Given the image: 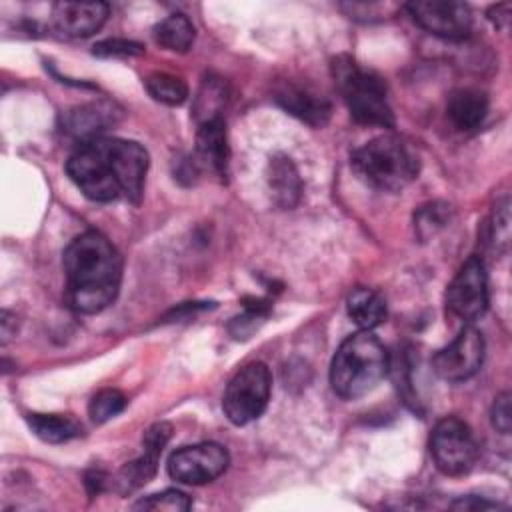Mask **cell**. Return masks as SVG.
<instances>
[{"label": "cell", "mask_w": 512, "mask_h": 512, "mask_svg": "<svg viewBox=\"0 0 512 512\" xmlns=\"http://www.w3.org/2000/svg\"><path fill=\"white\" fill-rule=\"evenodd\" d=\"M228 140H226V124L222 116L204 120L196 130V154L194 160L198 168L208 170L220 180L228 174Z\"/></svg>", "instance_id": "obj_14"}, {"label": "cell", "mask_w": 512, "mask_h": 512, "mask_svg": "<svg viewBox=\"0 0 512 512\" xmlns=\"http://www.w3.org/2000/svg\"><path fill=\"white\" fill-rule=\"evenodd\" d=\"M488 240L498 252H506L508 240H510V202L508 196L496 202V208L492 212V224Z\"/></svg>", "instance_id": "obj_27"}, {"label": "cell", "mask_w": 512, "mask_h": 512, "mask_svg": "<svg viewBox=\"0 0 512 512\" xmlns=\"http://www.w3.org/2000/svg\"><path fill=\"white\" fill-rule=\"evenodd\" d=\"M452 508H458V510H490V508H498L496 502H488V500H478L474 496H466V498H460L456 502H452Z\"/></svg>", "instance_id": "obj_31"}, {"label": "cell", "mask_w": 512, "mask_h": 512, "mask_svg": "<svg viewBox=\"0 0 512 512\" xmlns=\"http://www.w3.org/2000/svg\"><path fill=\"white\" fill-rule=\"evenodd\" d=\"M510 400H512L510 392H502L494 398V404H492V426L502 434H510V430H512Z\"/></svg>", "instance_id": "obj_29"}, {"label": "cell", "mask_w": 512, "mask_h": 512, "mask_svg": "<svg viewBox=\"0 0 512 512\" xmlns=\"http://www.w3.org/2000/svg\"><path fill=\"white\" fill-rule=\"evenodd\" d=\"M350 162L362 182L382 192L402 190L420 170V160L412 146L392 134L372 138L354 150Z\"/></svg>", "instance_id": "obj_3"}, {"label": "cell", "mask_w": 512, "mask_h": 512, "mask_svg": "<svg viewBox=\"0 0 512 512\" xmlns=\"http://www.w3.org/2000/svg\"><path fill=\"white\" fill-rule=\"evenodd\" d=\"M488 308V276L480 256H470L446 290V310L452 318L470 324Z\"/></svg>", "instance_id": "obj_8"}, {"label": "cell", "mask_w": 512, "mask_h": 512, "mask_svg": "<svg viewBox=\"0 0 512 512\" xmlns=\"http://www.w3.org/2000/svg\"><path fill=\"white\" fill-rule=\"evenodd\" d=\"M12 320H16L8 310L2 312V342L6 344L12 334H16V326L12 328Z\"/></svg>", "instance_id": "obj_34"}, {"label": "cell", "mask_w": 512, "mask_h": 512, "mask_svg": "<svg viewBox=\"0 0 512 512\" xmlns=\"http://www.w3.org/2000/svg\"><path fill=\"white\" fill-rule=\"evenodd\" d=\"M330 66L336 88L358 124L394 128L386 84L376 72L362 68L348 54H338Z\"/></svg>", "instance_id": "obj_4"}, {"label": "cell", "mask_w": 512, "mask_h": 512, "mask_svg": "<svg viewBox=\"0 0 512 512\" xmlns=\"http://www.w3.org/2000/svg\"><path fill=\"white\" fill-rule=\"evenodd\" d=\"M108 18L104 2H56L52 6V26L68 38H86L102 28Z\"/></svg>", "instance_id": "obj_13"}, {"label": "cell", "mask_w": 512, "mask_h": 512, "mask_svg": "<svg viewBox=\"0 0 512 512\" xmlns=\"http://www.w3.org/2000/svg\"><path fill=\"white\" fill-rule=\"evenodd\" d=\"M106 486V474L100 472V470H90L86 474V488L88 492L94 496V494H100Z\"/></svg>", "instance_id": "obj_32"}, {"label": "cell", "mask_w": 512, "mask_h": 512, "mask_svg": "<svg viewBox=\"0 0 512 512\" xmlns=\"http://www.w3.org/2000/svg\"><path fill=\"white\" fill-rule=\"evenodd\" d=\"M484 360V338L480 330L466 324L458 332V336L436 352L432 358L434 372L448 380V382H460L470 376H474Z\"/></svg>", "instance_id": "obj_11"}, {"label": "cell", "mask_w": 512, "mask_h": 512, "mask_svg": "<svg viewBox=\"0 0 512 512\" xmlns=\"http://www.w3.org/2000/svg\"><path fill=\"white\" fill-rule=\"evenodd\" d=\"M430 454L442 474L464 476L478 460V442L464 420L446 416L432 428Z\"/></svg>", "instance_id": "obj_7"}, {"label": "cell", "mask_w": 512, "mask_h": 512, "mask_svg": "<svg viewBox=\"0 0 512 512\" xmlns=\"http://www.w3.org/2000/svg\"><path fill=\"white\" fill-rule=\"evenodd\" d=\"M148 94L166 106H180L188 98V86L180 76L168 72H150L144 78Z\"/></svg>", "instance_id": "obj_23"}, {"label": "cell", "mask_w": 512, "mask_h": 512, "mask_svg": "<svg viewBox=\"0 0 512 512\" xmlns=\"http://www.w3.org/2000/svg\"><path fill=\"white\" fill-rule=\"evenodd\" d=\"M62 264L70 308L96 314L114 302L122 282V258L104 234L88 230L76 236L66 246Z\"/></svg>", "instance_id": "obj_1"}, {"label": "cell", "mask_w": 512, "mask_h": 512, "mask_svg": "<svg viewBox=\"0 0 512 512\" xmlns=\"http://www.w3.org/2000/svg\"><path fill=\"white\" fill-rule=\"evenodd\" d=\"M192 500L180 490H164L158 494H150L134 504L136 510H166V512H180L188 510Z\"/></svg>", "instance_id": "obj_26"}, {"label": "cell", "mask_w": 512, "mask_h": 512, "mask_svg": "<svg viewBox=\"0 0 512 512\" xmlns=\"http://www.w3.org/2000/svg\"><path fill=\"white\" fill-rule=\"evenodd\" d=\"M488 18L494 22V26L502 28L508 24V18H510V4H498V6H492L490 12H488Z\"/></svg>", "instance_id": "obj_33"}, {"label": "cell", "mask_w": 512, "mask_h": 512, "mask_svg": "<svg viewBox=\"0 0 512 512\" xmlns=\"http://www.w3.org/2000/svg\"><path fill=\"white\" fill-rule=\"evenodd\" d=\"M160 454L162 452H156V450H150V448H144V452L128 462L120 474H118V490L122 494H128L136 488H140L142 484H146L154 474H156V468H158V460H160Z\"/></svg>", "instance_id": "obj_22"}, {"label": "cell", "mask_w": 512, "mask_h": 512, "mask_svg": "<svg viewBox=\"0 0 512 512\" xmlns=\"http://www.w3.org/2000/svg\"><path fill=\"white\" fill-rule=\"evenodd\" d=\"M228 462L230 456L224 446L216 442H202L176 450L168 458V474L176 482L200 486L224 474Z\"/></svg>", "instance_id": "obj_9"}, {"label": "cell", "mask_w": 512, "mask_h": 512, "mask_svg": "<svg viewBox=\"0 0 512 512\" xmlns=\"http://www.w3.org/2000/svg\"><path fill=\"white\" fill-rule=\"evenodd\" d=\"M126 408V396L116 388H104L96 392L88 404V414L96 424L108 422Z\"/></svg>", "instance_id": "obj_25"}, {"label": "cell", "mask_w": 512, "mask_h": 512, "mask_svg": "<svg viewBox=\"0 0 512 512\" xmlns=\"http://www.w3.org/2000/svg\"><path fill=\"white\" fill-rule=\"evenodd\" d=\"M388 372V352L382 342L360 330L346 338L330 364L332 390L344 400H356L372 392Z\"/></svg>", "instance_id": "obj_2"}, {"label": "cell", "mask_w": 512, "mask_h": 512, "mask_svg": "<svg viewBox=\"0 0 512 512\" xmlns=\"http://www.w3.org/2000/svg\"><path fill=\"white\" fill-rule=\"evenodd\" d=\"M346 308L352 322L362 330H372L380 326L386 318V300L382 298V294H378L372 288H364V286L354 288L348 294Z\"/></svg>", "instance_id": "obj_19"}, {"label": "cell", "mask_w": 512, "mask_h": 512, "mask_svg": "<svg viewBox=\"0 0 512 512\" xmlns=\"http://www.w3.org/2000/svg\"><path fill=\"white\" fill-rule=\"evenodd\" d=\"M154 42L170 52H188L194 44L196 30L184 14H170L160 20L152 30Z\"/></svg>", "instance_id": "obj_21"}, {"label": "cell", "mask_w": 512, "mask_h": 512, "mask_svg": "<svg viewBox=\"0 0 512 512\" xmlns=\"http://www.w3.org/2000/svg\"><path fill=\"white\" fill-rule=\"evenodd\" d=\"M66 172L80 192L94 202H112L124 196L114 164L104 144V136L80 142L68 156Z\"/></svg>", "instance_id": "obj_5"}, {"label": "cell", "mask_w": 512, "mask_h": 512, "mask_svg": "<svg viewBox=\"0 0 512 512\" xmlns=\"http://www.w3.org/2000/svg\"><path fill=\"white\" fill-rule=\"evenodd\" d=\"M450 220V206L444 202H430L422 206L414 216V228L420 240H428L442 230Z\"/></svg>", "instance_id": "obj_24"}, {"label": "cell", "mask_w": 512, "mask_h": 512, "mask_svg": "<svg viewBox=\"0 0 512 512\" xmlns=\"http://www.w3.org/2000/svg\"><path fill=\"white\" fill-rule=\"evenodd\" d=\"M96 56L110 58V56H138L144 52L142 44L132 42V40H122V38H110L94 44L92 50Z\"/></svg>", "instance_id": "obj_28"}, {"label": "cell", "mask_w": 512, "mask_h": 512, "mask_svg": "<svg viewBox=\"0 0 512 512\" xmlns=\"http://www.w3.org/2000/svg\"><path fill=\"white\" fill-rule=\"evenodd\" d=\"M170 438H172V426H170L168 422H156V424H152V426L144 432V436H142V448H150V450L162 452Z\"/></svg>", "instance_id": "obj_30"}, {"label": "cell", "mask_w": 512, "mask_h": 512, "mask_svg": "<svg viewBox=\"0 0 512 512\" xmlns=\"http://www.w3.org/2000/svg\"><path fill=\"white\" fill-rule=\"evenodd\" d=\"M106 150L114 164L124 196L138 204L144 192V180L148 172V152L134 140L104 138Z\"/></svg>", "instance_id": "obj_12"}, {"label": "cell", "mask_w": 512, "mask_h": 512, "mask_svg": "<svg viewBox=\"0 0 512 512\" xmlns=\"http://www.w3.org/2000/svg\"><path fill=\"white\" fill-rule=\"evenodd\" d=\"M30 430L44 442L62 444L82 434V424L68 414H28Z\"/></svg>", "instance_id": "obj_20"}, {"label": "cell", "mask_w": 512, "mask_h": 512, "mask_svg": "<svg viewBox=\"0 0 512 512\" xmlns=\"http://www.w3.org/2000/svg\"><path fill=\"white\" fill-rule=\"evenodd\" d=\"M488 114V96L476 88H460L446 102V116L460 132L478 128Z\"/></svg>", "instance_id": "obj_18"}, {"label": "cell", "mask_w": 512, "mask_h": 512, "mask_svg": "<svg viewBox=\"0 0 512 512\" xmlns=\"http://www.w3.org/2000/svg\"><path fill=\"white\" fill-rule=\"evenodd\" d=\"M274 98L288 114L300 118L302 122L314 128H322L330 120V112H332L330 102L322 94L306 86L288 82L276 90Z\"/></svg>", "instance_id": "obj_15"}, {"label": "cell", "mask_w": 512, "mask_h": 512, "mask_svg": "<svg viewBox=\"0 0 512 512\" xmlns=\"http://www.w3.org/2000/svg\"><path fill=\"white\" fill-rule=\"evenodd\" d=\"M270 390L272 378L266 364L250 362L242 366L228 382L222 398L226 418L236 426H244L260 418L268 406Z\"/></svg>", "instance_id": "obj_6"}, {"label": "cell", "mask_w": 512, "mask_h": 512, "mask_svg": "<svg viewBox=\"0 0 512 512\" xmlns=\"http://www.w3.org/2000/svg\"><path fill=\"white\" fill-rule=\"evenodd\" d=\"M406 10L420 28L444 40H462L472 30V12L464 2L418 0L406 4Z\"/></svg>", "instance_id": "obj_10"}, {"label": "cell", "mask_w": 512, "mask_h": 512, "mask_svg": "<svg viewBox=\"0 0 512 512\" xmlns=\"http://www.w3.org/2000/svg\"><path fill=\"white\" fill-rule=\"evenodd\" d=\"M120 118V112L110 102H92L70 110L64 116V132L80 138V142H88L100 138L110 126H114Z\"/></svg>", "instance_id": "obj_16"}, {"label": "cell", "mask_w": 512, "mask_h": 512, "mask_svg": "<svg viewBox=\"0 0 512 512\" xmlns=\"http://www.w3.org/2000/svg\"><path fill=\"white\" fill-rule=\"evenodd\" d=\"M266 182L272 194V200L280 208H294L302 196V178L294 162L284 156L276 154L270 158L266 168Z\"/></svg>", "instance_id": "obj_17"}]
</instances>
